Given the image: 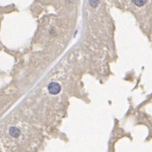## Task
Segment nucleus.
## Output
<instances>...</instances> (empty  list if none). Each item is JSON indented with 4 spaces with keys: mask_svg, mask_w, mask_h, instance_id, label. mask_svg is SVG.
I'll use <instances>...</instances> for the list:
<instances>
[{
    "mask_svg": "<svg viewBox=\"0 0 152 152\" xmlns=\"http://www.w3.org/2000/svg\"><path fill=\"white\" fill-rule=\"evenodd\" d=\"M48 92L52 95L58 94L61 90V86L57 83H51L47 86Z\"/></svg>",
    "mask_w": 152,
    "mask_h": 152,
    "instance_id": "f257e3e1",
    "label": "nucleus"
},
{
    "mask_svg": "<svg viewBox=\"0 0 152 152\" xmlns=\"http://www.w3.org/2000/svg\"><path fill=\"white\" fill-rule=\"evenodd\" d=\"M132 2L137 7H143L146 4L147 0H132Z\"/></svg>",
    "mask_w": 152,
    "mask_h": 152,
    "instance_id": "f03ea898",
    "label": "nucleus"
},
{
    "mask_svg": "<svg viewBox=\"0 0 152 152\" xmlns=\"http://www.w3.org/2000/svg\"><path fill=\"white\" fill-rule=\"evenodd\" d=\"M90 2V5H91L92 7H96L98 6V0H90L89 1Z\"/></svg>",
    "mask_w": 152,
    "mask_h": 152,
    "instance_id": "7ed1b4c3",
    "label": "nucleus"
}]
</instances>
